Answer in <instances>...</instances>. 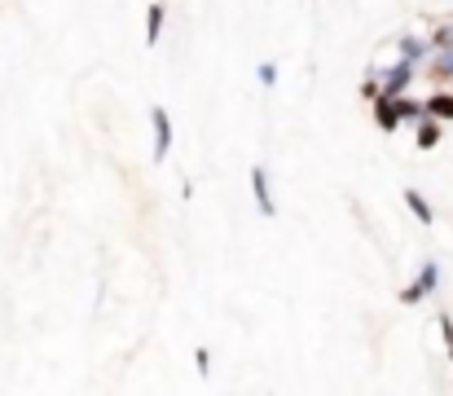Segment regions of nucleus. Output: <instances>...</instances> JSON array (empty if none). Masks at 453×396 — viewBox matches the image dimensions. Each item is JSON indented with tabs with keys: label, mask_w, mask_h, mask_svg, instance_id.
<instances>
[{
	"label": "nucleus",
	"mask_w": 453,
	"mask_h": 396,
	"mask_svg": "<svg viewBox=\"0 0 453 396\" xmlns=\"http://www.w3.org/2000/svg\"><path fill=\"white\" fill-rule=\"evenodd\" d=\"M410 75H414V62H410V58H400V62L387 71V79H383V93H405Z\"/></svg>",
	"instance_id": "7ed1b4c3"
},
{
	"label": "nucleus",
	"mask_w": 453,
	"mask_h": 396,
	"mask_svg": "<svg viewBox=\"0 0 453 396\" xmlns=\"http://www.w3.org/2000/svg\"><path fill=\"white\" fill-rule=\"evenodd\" d=\"M251 194H256V207H260V216H278V203H273V194H269V172L256 163L251 168Z\"/></svg>",
	"instance_id": "f03ea898"
},
{
	"label": "nucleus",
	"mask_w": 453,
	"mask_h": 396,
	"mask_svg": "<svg viewBox=\"0 0 453 396\" xmlns=\"http://www.w3.org/2000/svg\"><path fill=\"white\" fill-rule=\"evenodd\" d=\"M194 365H198V375H212V352L198 348V352H194Z\"/></svg>",
	"instance_id": "f8f14e48"
},
{
	"label": "nucleus",
	"mask_w": 453,
	"mask_h": 396,
	"mask_svg": "<svg viewBox=\"0 0 453 396\" xmlns=\"http://www.w3.org/2000/svg\"><path fill=\"white\" fill-rule=\"evenodd\" d=\"M427 115H436L440 123L453 119V93H432V97H427Z\"/></svg>",
	"instance_id": "423d86ee"
},
{
	"label": "nucleus",
	"mask_w": 453,
	"mask_h": 396,
	"mask_svg": "<svg viewBox=\"0 0 453 396\" xmlns=\"http://www.w3.org/2000/svg\"><path fill=\"white\" fill-rule=\"evenodd\" d=\"M379 93H383V84H374V79H370V84H361V97H370V101L379 97Z\"/></svg>",
	"instance_id": "4468645a"
},
{
	"label": "nucleus",
	"mask_w": 453,
	"mask_h": 396,
	"mask_svg": "<svg viewBox=\"0 0 453 396\" xmlns=\"http://www.w3.org/2000/svg\"><path fill=\"white\" fill-rule=\"evenodd\" d=\"M256 79H260L264 88H273V84H278V62H269V58H264V62L256 66Z\"/></svg>",
	"instance_id": "1a4fd4ad"
},
{
	"label": "nucleus",
	"mask_w": 453,
	"mask_h": 396,
	"mask_svg": "<svg viewBox=\"0 0 453 396\" xmlns=\"http://www.w3.org/2000/svg\"><path fill=\"white\" fill-rule=\"evenodd\" d=\"M418 282H422L427 295H432V290L440 286V264H422V269H418Z\"/></svg>",
	"instance_id": "6e6552de"
},
{
	"label": "nucleus",
	"mask_w": 453,
	"mask_h": 396,
	"mask_svg": "<svg viewBox=\"0 0 453 396\" xmlns=\"http://www.w3.org/2000/svg\"><path fill=\"white\" fill-rule=\"evenodd\" d=\"M418 300H427V290H422V282H410L405 290H400V304H418Z\"/></svg>",
	"instance_id": "9b49d317"
},
{
	"label": "nucleus",
	"mask_w": 453,
	"mask_h": 396,
	"mask_svg": "<svg viewBox=\"0 0 453 396\" xmlns=\"http://www.w3.org/2000/svg\"><path fill=\"white\" fill-rule=\"evenodd\" d=\"M405 203H410V211H414V216H418L422 225H432V220H436V216H432V203H427L418 190H405Z\"/></svg>",
	"instance_id": "0eeeda50"
},
{
	"label": "nucleus",
	"mask_w": 453,
	"mask_h": 396,
	"mask_svg": "<svg viewBox=\"0 0 453 396\" xmlns=\"http://www.w3.org/2000/svg\"><path fill=\"white\" fill-rule=\"evenodd\" d=\"M440 335H444V348H449V361H453V322L440 317Z\"/></svg>",
	"instance_id": "ddd939ff"
},
{
	"label": "nucleus",
	"mask_w": 453,
	"mask_h": 396,
	"mask_svg": "<svg viewBox=\"0 0 453 396\" xmlns=\"http://www.w3.org/2000/svg\"><path fill=\"white\" fill-rule=\"evenodd\" d=\"M422 49H427L422 40H414V36H405V40H400V58H410V62H418V58H422Z\"/></svg>",
	"instance_id": "9d476101"
},
{
	"label": "nucleus",
	"mask_w": 453,
	"mask_h": 396,
	"mask_svg": "<svg viewBox=\"0 0 453 396\" xmlns=\"http://www.w3.org/2000/svg\"><path fill=\"white\" fill-rule=\"evenodd\" d=\"M163 36V0H155V5L145 9V49H155Z\"/></svg>",
	"instance_id": "39448f33"
},
{
	"label": "nucleus",
	"mask_w": 453,
	"mask_h": 396,
	"mask_svg": "<svg viewBox=\"0 0 453 396\" xmlns=\"http://www.w3.org/2000/svg\"><path fill=\"white\" fill-rule=\"evenodd\" d=\"M150 128H155V163L172 154V115L163 106H150Z\"/></svg>",
	"instance_id": "f257e3e1"
},
{
	"label": "nucleus",
	"mask_w": 453,
	"mask_h": 396,
	"mask_svg": "<svg viewBox=\"0 0 453 396\" xmlns=\"http://www.w3.org/2000/svg\"><path fill=\"white\" fill-rule=\"evenodd\" d=\"M414 146H418V150H436V146H440V119H436V115H427V119L418 123Z\"/></svg>",
	"instance_id": "20e7f679"
}]
</instances>
